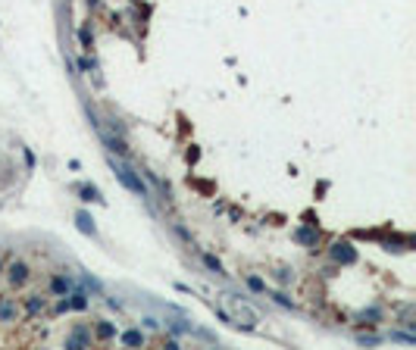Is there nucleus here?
Segmentation results:
<instances>
[{"mask_svg":"<svg viewBox=\"0 0 416 350\" xmlns=\"http://www.w3.org/2000/svg\"><path fill=\"white\" fill-rule=\"evenodd\" d=\"M0 272H4V262H0Z\"/></svg>","mask_w":416,"mask_h":350,"instance_id":"5701e85b","label":"nucleus"},{"mask_svg":"<svg viewBox=\"0 0 416 350\" xmlns=\"http://www.w3.org/2000/svg\"><path fill=\"white\" fill-rule=\"evenodd\" d=\"M66 310H69V300H66V297H63V300H60V303H56V313H66Z\"/></svg>","mask_w":416,"mask_h":350,"instance_id":"4be33fe9","label":"nucleus"},{"mask_svg":"<svg viewBox=\"0 0 416 350\" xmlns=\"http://www.w3.org/2000/svg\"><path fill=\"white\" fill-rule=\"evenodd\" d=\"M107 144H110V150H113V153L128 156V147H125V141H122V138H107Z\"/></svg>","mask_w":416,"mask_h":350,"instance_id":"2eb2a0df","label":"nucleus"},{"mask_svg":"<svg viewBox=\"0 0 416 350\" xmlns=\"http://www.w3.org/2000/svg\"><path fill=\"white\" fill-rule=\"evenodd\" d=\"M94 338L97 341H113V338H116V325L107 322V319H100V322L94 325Z\"/></svg>","mask_w":416,"mask_h":350,"instance_id":"6e6552de","label":"nucleus"},{"mask_svg":"<svg viewBox=\"0 0 416 350\" xmlns=\"http://www.w3.org/2000/svg\"><path fill=\"white\" fill-rule=\"evenodd\" d=\"M232 316H235V319H241V322H235V325H238V328H244V331H254V328H257V322H260V316H257V313L251 310V306H247L244 300H238V297L232 300Z\"/></svg>","mask_w":416,"mask_h":350,"instance_id":"f03ea898","label":"nucleus"},{"mask_svg":"<svg viewBox=\"0 0 416 350\" xmlns=\"http://www.w3.org/2000/svg\"><path fill=\"white\" fill-rule=\"evenodd\" d=\"M244 282H247V288L254 291V294H263V291H266V282H263V279H257V275H247Z\"/></svg>","mask_w":416,"mask_h":350,"instance_id":"dca6fc26","label":"nucleus"},{"mask_svg":"<svg viewBox=\"0 0 416 350\" xmlns=\"http://www.w3.org/2000/svg\"><path fill=\"white\" fill-rule=\"evenodd\" d=\"M119 341L125 347H141V344H144V331H141V328H128V331L119 334Z\"/></svg>","mask_w":416,"mask_h":350,"instance_id":"1a4fd4ad","label":"nucleus"},{"mask_svg":"<svg viewBox=\"0 0 416 350\" xmlns=\"http://www.w3.org/2000/svg\"><path fill=\"white\" fill-rule=\"evenodd\" d=\"M204 266H207V269H213V272H219V275H222V262H219L216 256H210V253H204Z\"/></svg>","mask_w":416,"mask_h":350,"instance_id":"f3484780","label":"nucleus"},{"mask_svg":"<svg viewBox=\"0 0 416 350\" xmlns=\"http://www.w3.org/2000/svg\"><path fill=\"white\" fill-rule=\"evenodd\" d=\"M7 275H10V285H13V288H22V285L28 282V275H32V269H28V262L16 259V262L7 269Z\"/></svg>","mask_w":416,"mask_h":350,"instance_id":"7ed1b4c3","label":"nucleus"},{"mask_svg":"<svg viewBox=\"0 0 416 350\" xmlns=\"http://www.w3.org/2000/svg\"><path fill=\"white\" fill-rule=\"evenodd\" d=\"M16 316H19L16 297H7V294H0V322H16Z\"/></svg>","mask_w":416,"mask_h":350,"instance_id":"423d86ee","label":"nucleus"},{"mask_svg":"<svg viewBox=\"0 0 416 350\" xmlns=\"http://www.w3.org/2000/svg\"><path fill=\"white\" fill-rule=\"evenodd\" d=\"M78 69H81V72H91L94 63H91V60H78Z\"/></svg>","mask_w":416,"mask_h":350,"instance_id":"aec40b11","label":"nucleus"},{"mask_svg":"<svg viewBox=\"0 0 416 350\" xmlns=\"http://www.w3.org/2000/svg\"><path fill=\"white\" fill-rule=\"evenodd\" d=\"M294 241H300V244H316V241H319V228H297V231H294Z\"/></svg>","mask_w":416,"mask_h":350,"instance_id":"ddd939ff","label":"nucleus"},{"mask_svg":"<svg viewBox=\"0 0 416 350\" xmlns=\"http://www.w3.org/2000/svg\"><path fill=\"white\" fill-rule=\"evenodd\" d=\"M332 259H335V262H344V266H351V262H357V250H354L348 241H338V244H332Z\"/></svg>","mask_w":416,"mask_h":350,"instance_id":"39448f33","label":"nucleus"},{"mask_svg":"<svg viewBox=\"0 0 416 350\" xmlns=\"http://www.w3.org/2000/svg\"><path fill=\"white\" fill-rule=\"evenodd\" d=\"M44 306H47V303H44V297H38V294H28V297H25V313H28V316L44 313Z\"/></svg>","mask_w":416,"mask_h":350,"instance_id":"f8f14e48","label":"nucleus"},{"mask_svg":"<svg viewBox=\"0 0 416 350\" xmlns=\"http://www.w3.org/2000/svg\"><path fill=\"white\" fill-rule=\"evenodd\" d=\"M141 322H144V325H147L150 331H156V328H160V322H156V319H153V316H144V319H141Z\"/></svg>","mask_w":416,"mask_h":350,"instance_id":"6ab92c4d","label":"nucleus"},{"mask_svg":"<svg viewBox=\"0 0 416 350\" xmlns=\"http://www.w3.org/2000/svg\"><path fill=\"white\" fill-rule=\"evenodd\" d=\"M272 297H276V303H282V306H294L288 297H285V294H272Z\"/></svg>","mask_w":416,"mask_h":350,"instance_id":"412c9836","label":"nucleus"},{"mask_svg":"<svg viewBox=\"0 0 416 350\" xmlns=\"http://www.w3.org/2000/svg\"><path fill=\"white\" fill-rule=\"evenodd\" d=\"M110 166H113V175H116V179H119V182L128 188V191H132V194H138V197H147V185L141 182V175H138V172H132L128 166H119L116 159H110Z\"/></svg>","mask_w":416,"mask_h":350,"instance_id":"f257e3e1","label":"nucleus"},{"mask_svg":"<svg viewBox=\"0 0 416 350\" xmlns=\"http://www.w3.org/2000/svg\"><path fill=\"white\" fill-rule=\"evenodd\" d=\"M78 41H81V47H85V50H91V41H94L91 28H81V32H78Z\"/></svg>","mask_w":416,"mask_h":350,"instance_id":"a211bd4d","label":"nucleus"},{"mask_svg":"<svg viewBox=\"0 0 416 350\" xmlns=\"http://www.w3.org/2000/svg\"><path fill=\"white\" fill-rule=\"evenodd\" d=\"M75 225H78V231H81V235L97 238V225H94V216H91V213L78 210V213H75Z\"/></svg>","mask_w":416,"mask_h":350,"instance_id":"0eeeda50","label":"nucleus"},{"mask_svg":"<svg viewBox=\"0 0 416 350\" xmlns=\"http://www.w3.org/2000/svg\"><path fill=\"white\" fill-rule=\"evenodd\" d=\"M69 310H88V294H85V291L81 288H75L72 291V294H69Z\"/></svg>","mask_w":416,"mask_h":350,"instance_id":"9b49d317","label":"nucleus"},{"mask_svg":"<svg viewBox=\"0 0 416 350\" xmlns=\"http://www.w3.org/2000/svg\"><path fill=\"white\" fill-rule=\"evenodd\" d=\"M78 194H81V200H94V203H104V197H100V191L94 185H85V188H78Z\"/></svg>","mask_w":416,"mask_h":350,"instance_id":"4468645a","label":"nucleus"},{"mask_svg":"<svg viewBox=\"0 0 416 350\" xmlns=\"http://www.w3.org/2000/svg\"><path fill=\"white\" fill-rule=\"evenodd\" d=\"M50 291H53L56 297H66L69 291H72V282L63 279V275H53V279H50Z\"/></svg>","mask_w":416,"mask_h":350,"instance_id":"9d476101","label":"nucleus"},{"mask_svg":"<svg viewBox=\"0 0 416 350\" xmlns=\"http://www.w3.org/2000/svg\"><path fill=\"white\" fill-rule=\"evenodd\" d=\"M66 347L69 350H81V347H91V331L85 328V325H75L72 334L66 338Z\"/></svg>","mask_w":416,"mask_h":350,"instance_id":"20e7f679","label":"nucleus"}]
</instances>
